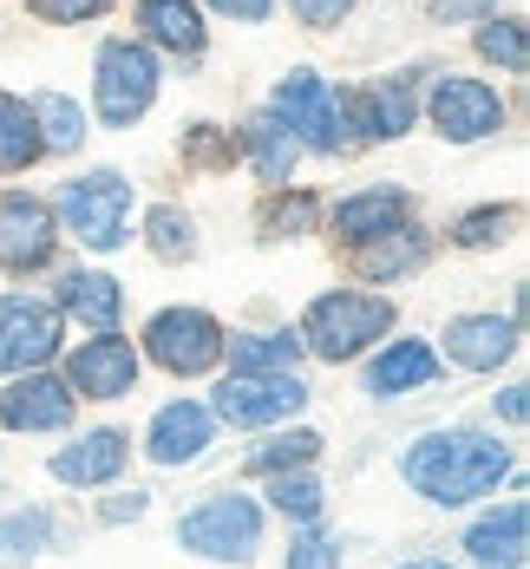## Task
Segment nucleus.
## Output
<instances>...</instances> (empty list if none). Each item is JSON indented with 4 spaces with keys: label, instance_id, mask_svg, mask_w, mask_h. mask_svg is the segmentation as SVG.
Here are the masks:
<instances>
[{
    "label": "nucleus",
    "instance_id": "obj_1",
    "mask_svg": "<svg viewBox=\"0 0 530 569\" xmlns=\"http://www.w3.org/2000/svg\"><path fill=\"white\" fill-rule=\"evenodd\" d=\"M400 471H407V485L419 498H432V505L452 511V505H471V498L498 491L518 465H511V452L498 439H484V432H426L400 458Z\"/></svg>",
    "mask_w": 530,
    "mask_h": 569
},
{
    "label": "nucleus",
    "instance_id": "obj_2",
    "mask_svg": "<svg viewBox=\"0 0 530 569\" xmlns=\"http://www.w3.org/2000/svg\"><path fill=\"white\" fill-rule=\"evenodd\" d=\"M393 328V301L387 295H321L308 315H301V353H321V360H353L360 347H373Z\"/></svg>",
    "mask_w": 530,
    "mask_h": 569
},
{
    "label": "nucleus",
    "instance_id": "obj_3",
    "mask_svg": "<svg viewBox=\"0 0 530 569\" xmlns=\"http://www.w3.org/2000/svg\"><path fill=\"white\" fill-rule=\"evenodd\" d=\"M177 543L210 557V563H249L256 543H262V511L249 498H203L197 511H183Z\"/></svg>",
    "mask_w": 530,
    "mask_h": 569
},
{
    "label": "nucleus",
    "instance_id": "obj_4",
    "mask_svg": "<svg viewBox=\"0 0 530 569\" xmlns=\"http://www.w3.org/2000/svg\"><path fill=\"white\" fill-rule=\"evenodd\" d=\"M59 217H66V229H72L86 249H118V242H124V223H131V183L118 171L72 177V183L59 190Z\"/></svg>",
    "mask_w": 530,
    "mask_h": 569
},
{
    "label": "nucleus",
    "instance_id": "obj_5",
    "mask_svg": "<svg viewBox=\"0 0 530 569\" xmlns=\"http://www.w3.org/2000/svg\"><path fill=\"white\" fill-rule=\"evenodd\" d=\"M223 328H217V315H203V308H164L151 328H144V353L164 367V373H210L217 360H223Z\"/></svg>",
    "mask_w": 530,
    "mask_h": 569
},
{
    "label": "nucleus",
    "instance_id": "obj_6",
    "mask_svg": "<svg viewBox=\"0 0 530 569\" xmlns=\"http://www.w3.org/2000/svg\"><path fill=\"white\" fill-rule=\"evenodd\" d=\"M158 99V59L138 40H112L99 53V118L106 124H138Z\"/></svg>",
    "mask_w": 530,
    "mask_h": 569
},
{
    "label": "nucleus",
    "instance_id": "obj_7",
    "mask_svg": "<svg viewBox=\"0 0 530 569\" xmlns=\"http://www.w3.org/2000/svg\"><path fill=\"white\" fill-rule=\"evenodd\" d=\"M308 406V387L294 373H230L217 387V406L210 419H230V426H276Z\"/></svg>",
    "mask_w": 530,
    "mask_h": 569
},
{
    "label": "nucleus",
    "instance_id": "obj_8",
    "mask_svg": "<svg viewBox=\"0 0 530 569\" xmlns=\"http://www.w3.org/2000/svg\"><path fill=\"white\" fill-rule=\"evenodd\" d=\"M59 353V308L33 295L0 301V373H40Z\"/></svg>",
    "mask_w": 530,
    "mask_h": 569
},
{
    "label": "nucleus",
    "instance_id": "obj_9",
    "mask_svg": "<svg viewBox=\"0 0 530 569\" xmlns=\"http://www.w3.org/2000/svg\"><path fill=\"white\" fill-rule=\"evenodd\" d=\"M269 112L289 124L294 144H314V151H341V106H334V92L314 79V72H289L282 86H276V99H269Z\"/></svg>",
    "mask_w": 530,
    "mask_h": 569
},
{
    "label": "nucleus",
    "instance_id": "obj_10",
    "mask_svg": "<svg viewBox=\"0 0 530 569\" xmlns=\"http://www.w3.org/2000/svg\"><path fill=\"white\" fill-rule=\"evenodd\" d=\"M53 210L40 197H0V269L27 276L53 262Z\"/></svg>",
    "mask_w": 530,
    "mask_h": 569
},
{
    "label": "nucleus",
    "instance_id": "obj_11",
    "mask_svg": "<svg viewBox=\"0 0 530 569\" xmlns=\"http://www.w3.org/2000/svg\"><path fill=\"white\" fill-rule=\"evenodd\" d=\"M66 387H72V399H124L138 387V347L118 341V335L86 341L66 367Z\"/></svg>",
    "mask_w": 530,
    "mask_h": 569
},
{
    "label": "nucleus",
    "instance_id": "obj_12",
    "mask_svg": "<svg viewBox=\"0 0 530 569\" xmlns=\"http://www.w3.org/2000/svg\"><path fill=\"white\" fill-rule=\"evenodd\" d=\"M432 124L446 131V138H491L498 124H504V106H498V92L484 86V79H459V72H446L439 79V92H432Z\"/></svg>",
    "mask_w": 530,
    "mask_h": 569
},
{
    "label": "nucleus",
    "instance_id": "obj_13",
    "mask_svg": "<svg viewBox=\"0 0 530 569\" xmlns=\"http://www.w3.org/2000/svg\"><path fill=\"white\" fill-rule=\"evenodd\" d=\"M0 426H13V432H59V426H72V387L53 380V373H20L0 393Z\"/></svg>",
    "mask_w": 530,
    "mask_h": 569
},
{
    "label": "nucleus",
    "instance_id": "obj_14",
    "mask_svg": "<svg viewBox=\"0 0 530 569\" xmlns=\"http://www.w3.org/2000/svg\"><path fill=\"white\" fill-rule=\"evenodd\" d=\"M334 106H341V131L353 124L367 138H400L412 124V79H373V86H360Z\"/></svg>",
    "mask_w": 530,
    "mask_h": 569
},
{
    "label": "nucleus",
    "instance_id": "obj_15",
    "mask_svg": "<svg viewBox=\"0 0 530 569\" xmlns=\"http://www.w3.org/2000/svg\"><path fill=\"white\" fill-rule=\"evenodd\" d=\"M210 432H217L210 406H197V399H177V406H164V412L151 419V439H144V452H151V465H190V458H203Z\"/></svg>",
    "mask_w": 530,
    "mask_h": 569
},
{
    "label": "nucleus",
    "instance_id": "obj_16",
    "mask_svg": "<svg viewBox=\"0 0 530 569\" xmlns=\"http://www.w3.org/2000/svg\"><path fill=\"white\" fill-rule=\"evenodd\" d=\"M446 353L459 367H471V373H491L498 360L518 353V321H504V315H459V321H446Z\"/></svg>",
    "mask_w": 530,
    "mask_h": 569
},
{
    "label": "nucleus",
    "instance_id": "obj_17",
    "mask_svg": "<svg viewBox=\"0 0 530 569\" xmlns=\"http://www.w3.org/2000/svg\"><path fill=\"white\" fill-rule=\"evenodd\" d=\"M524 543H530V511L504 505V511L478 517L466 530V557L471 569H524Z\"/></svg>",
    "mask_w": 530,
    "mask_h": 569
},
{
    "label": "nucleus",
    "instance_id": "obj_18",
    "mask_svg": "<svg viewBox=\"0 0 530 569\" xmlns=\"http://www.w3.org/2000/svg\"><path fill=\"white\" fill-rule=\"evenodd\" d=\"M124 458H131V446H124V432H86L79 446H66V452L53 458V478L59 485H112L118 471H124Z\"/></svg>",
    "mask_w": 530,
    "mask_h": 569
},
{
    "label": "nucleus",
    "instance_id": "obj_19",
    "mask_svg": "<svg viewBox=\"0 0 530 569\" xmlns=\"http://www.w3.org/2000/svg\"><path fill=\"white\" fill-rule=\"evenodd\" d=\"M400 223H407V197H400L393 183L334 203V236H341V242H373V236H387V229H400Z\"/></svg>",
    "mask_w": 530,
    "mask_h": 569
},
{
    "label": "nucleus",
    "instance_id": "obj_20",
    "mask_svg": "<svg viewBox=\"0 0 530 569\" xmlns=\"http://www.w3.org/2000/svg\"><path fill=\"white\" fill-rule=\"evenodd\" d=\"M439 380V353L426 341H393L373 367H367V393L393 399V393H412V387H432Z\"/></svg>",
    "mask_w": 530,
    "mask_h": 569
},
{
    "label": "nucleus",
    "instance_id": "obj_21",
    "mask_svg": "<svg viewBox=\"0 0 530 569\" xmlns=\"http://www.w3.org/2000/svg\"><path fill=\"white\" fill-rule=\"evenodd\" d=\"M59 308H66L79 328H99V335H112V328H118V308H124V295H118L112 276H86V269H72V276L59 282Z\"/></svg>",
    "mask_w": 530,
    "mask_h": 569
},
{
    "label": "nucleus",
    "instance_id": "obj_22",
    "mask_svg": "<svg viewBox=\"0 0 530 569\" xmlns=\"http://www.w3.org/2000/svg\"><path fill=\"white\" fill-rule=\"evenodd\" d=\"M419 262H426V236H419V229H387V236L360 242V256H353V269H360L367 282H393V276H407Z\"/></svg>",
    "mask_w": 530,
    "mask_h": 569
},
{
    "label": "nucleus",
    "instance_id": "obj_23",
    "mask_svg": "<svg viewBox=\"0 0 530 569\" xmlns=\"http://www.w3.org/2000/svg\"><path fill=\"white\" fill-rule=\"evenodd\" d=\"M138 27L171 53H203V20L190 0H138Z\"/></svg>",
    "mask_w": 530,
    "mask_h": 569
},
{
    "label": "nucleus",
    "instance_id": "obj_24",
    "mask_svg": "<svg viewBox=\"0 0 530 569\" xmlns=\"http://www.w3.org/2000/svg\"><path fill=\"white\" fill-rule=\"evenodd\" d=\"M249 158H256V171H262V183H289V171H294V158H301V144L289 138V124L276 112H262L256 124H249Z\"/></svg>",
    "mask_w": 530,
    "mask_h": 569
},
{
    "label": "nucleus",
    "instance_id": "obj_25",
    "mask_svg": "<svg viewBox=\"0 0 530 569\" xmlns=\"http://www.w3.org/2000/svg\"><path fill=\"white\" fill-rule=\"evenodd\" d=\"M40 124H33V112L20 106V99H7L0 92V171H27V164H40Z\"/></svg>",
    "mask_w": 530,
    "mask_h": 569
},
{
    "label": "nucleus",
    "instance_id": "obj_26",
    "mask_svg": "<svg viewBox=\"0 0 530 569\" xmlns=\"http://www.w3.org/2000/svg\"><path fill=\"white\" fill-rule=\"evenodd\" d=\"M301 335H242L236 341V373H294Z\"/></svg>",
    "mask_w": 530,
    "mask_h": 569
},
{
    "label": "nucleus",
    "instance_id": "obj_27",
    "mask_svg": "<svg viewBox=\"0 0 530 569\" xmlns=\"http://www.w3.org/2000/svg\"><path fill=\"white\" fill-rule=\"evenodd\" d=\"M27 112H33V124H40V144H47V151H72V144L86 138L79 106H72V99H59V92H40Z\"/></svg>",
    "mask_w": 530,
    "mask_h": 569
},
{
    "label": "nucleus",
    "instance_id": "obj_28",
    "mask_svg": "<svg viewBox=\"0 0 530 569\" xmlns=\"http://www.w3.org/2000/svg\"><path fill=\"white\" fill-rule=\"evenodd\" d=\"M314 452H321V439H314V432H282V439H269V446H256V452H249V471H256V478L301 471V465H314Z\"/></svg>",
    "mask_w": 530,
    "mask_h": 569
},
{
    "label": "nucleus",
    "instance_id": "obj_29",
    "mask_svg": "<svg viewBox=\"0 0 530 569\" xmlns=\"http://www.w3.org/2000/svg\"><path fill=\"white\" fill-rule=\"evenodd\" d=\"M269 498H276V511L294 517V523H314V517H321V485H314L308 471H276V478H269Z\"/></svg>",
    "mask_w": 530,
    "mask_h": 569
},
{
    "label": "nucleus",
    "instance_id": "obj_30",
    "mask_svg": "<svg viewBox=\"0 0 530 569\" xmlns=\"http://www.w3.org/2000/svg\"><path fill=\"white\" fill-rule=\"evenodd\" d=\"M151 256H164V262H183V256H197V223L183 217V210H151Z\"/></svg>",
    "mask_w": 530,
    "mask_h": 569
},
{
    "label": "nucleus",
    "instance_id": "obj_31",
    "mask_svg": "<svg viewBox=\"0 0 530 569\" xmlns=\"http://www.w3.org/2000/svg\"><path fill=\"white\" fill-rule=\"evenodd\" d=\"M478 53L498 59V66H511V72H524L530 66L524 27H518V20H484V27H478Z\"/></svg>",
    "mask_w": 530,
    "mask_h": 569
},
{
    "label": "nucleus",
    "instance_id": "obj_32",
    "mask_svg": "<svg viewBox=\"0 0 530 569\" xmlns=\"http://www.w3.org/2000/svg\"><path fill=\"white\" fill-rule=\"evenodd\" d=\"M308 223H314V203H308V197L276 190V197L262 203V236H301Z\"/></svg>",
    "mask_w": 530,
    "mask_h": 569
},
{
    "label": "nucleus",
    "instance_id": "obj_33",
    "mask_svg": "<svg viewBox=\"0 0 530 569\" xmlns=\"http://www.w3.org/2000/svg\"><path fill=\"white\" fill-rule=\"evenodd\" d=\"M47 537H53V523H47V511L7 517V523H0V557H33V550H40Z\"/></svg>",
    "mask_w": 530,
    "mask_h": 569
},
{
    "label": "nucleus",
    "instance_id": "obj_34",
    "mask_svg": "<svg viewBox=\"0 0 530 569\" xmlns=\"http://www.w3.org/2000/svg\"><path fill=\"white\" fill-rule=\"evenodd\" d=\"M183 158L203 164V171H223V164H236V144L217 131V124H197V131L183 138Z\"/></svg>",
    "mask_w": 530,
    "mask_h": 569
},
{
    "label": "nucleus",
    "instance_id": "obj_35",
    "mask_svg": "<svg viewBox=\"0 0 530 569\" xmlns=\"http://www.w3.org/2000/svg\"><path fill=\"white\" fill-rule=\"evenodd\" d=\"M289 569H341V543L321 530H301L289 543Z\"/></svg>",
    "mask_w": 530,
    "mask_h": 569
},
{
    "label": "nucleus",
    "instance_id": "obj_36",
    "mask_svg": "<svg viewBox=\"0 0 530 569\" xmlns=\"http://www.w3.org/2000/svg\"><path fill=\"white\" fill-rule=\"evenodd\" d=\"M511 223H518V210H471L466 223H459V242L466 249H484V242H498Z\"/></svg>",
    "mask_w": 530,
    "mask_h": 569
},
{
    "label": "nucleus",
    "instance_id": "obj_37",
    "mask_svg": "<svg viewBox=\"0 0 530 569\" xmlns=\"http://www.w3.org/2000/svg\"><path fill=\"white\" fill-rule=\"evenodd\" d=\"M112 0H27V13H40V20H53V27H72V20H92V13H106Z\"/></svg>",
    "mask_w": 530,
    "mask_h": 569
},
{
    "label": "nucleus",
    "instance_id": "obj_38",
    "mask_svg": "<svg viewBox=\"0 0 530 569\" xmlns=\"http://www.w3.org/2000/svg\"><path fill=\"white\" fill-rule=\"evenodd\" d=\"M289 7L308 20V27H341V13H348L353 0H289Z\"/></svg>",
    "mask_w": 530,
    "mask_h": 569
},
{
    "label": "nucleus",
    "instance_id": "obj_39",
    "mask_svg": "<svg viewBox=\"0 0 530 569\" xmlns=\"http://www.w3.org/2000/svg\"><path fill=\"white\" fill-rule=\"evenodd\" d=\"M210 7L230 20H269V0H210Z\"/></svg>",
    "mask_w": 530,
    "mask_h": 569
},
{
    "label": "nucleus",
    "instance_id": "obj_40",
    "mask_svg": "<svg viewBox=\"0 0 530 569\" xmlns=\"http://www.w3.org/2000/svg\"><path fill=\"white\" fill-rule=\"evenodd\" d=\"M498 412H504L511 426H524V419H530V399H524V387H504V393H498Z\"/></svg>",
    "mask_w": 530,
    "mask_h": 569
},
{
    "label": "nucleus",
    "instance_id": "obj_41",
    "mask_svg": "<svg viewBox=\"0 0 530 569\" xmlns=\"http://www.w3.org/2000/svg\"><path fill=\"white\" fill-rule=\"evenodd\" d=\"M124 517H144V491H131V498H112V505H106V523H124Z\"/></svg>",
    "mask_w": 530,
    "mask_h": 569
},
{
    "label": "nucleus",
    "instance_id": "obj_42",
    "mask_svg": "<svg viewBox=\"0 0 530 569\" xmlns=\"http://www.w3.org/2000/svg\"><path fill=\"white\" fill-rule=\"evenodd\" d=\"M407 569H446V563H407Z\"/></svg>",
    "mask_w": 530,
    "mask_h": 569
}]
</instances>
